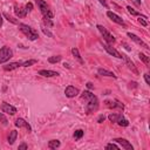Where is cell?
<instances>
[{
	"label": "cell",
	"instance_id": "9",
	"mask_svg": "<svg viewBox=\"0 0 150 150\" xmlns=\"http://www.w3.org/2000/svg\"><path fill=\"white\" fill-rule=\"evenodd\" d=\"M64 95H66L67 97H69V98L75 97L76 95H79V89H77L76 87H74V86H68V87H66V89H64Z\"/></svg>",
	"mask_w": 150,
	"mask_h": 150
},
{
	"label": "cell",
	"instance_id": "21",
	"mask_svg": "<svg viewBox=\"0 0 150 150\" xmlns=\"http://www.w3.org/2000/svg\"><path fill=\"white\" fill-rule=\"evenodd\" d=\"M16 137H18V131H16V130H12V131L9 132V136H8V143L12 145V144L15 142Z\"/></svg>",
	"mask_w": 150,
	"mask_h": 150
},
{
	"label": "cell",
	"instance_id": "20",
	"mask_svg": "<svg viewBox=\"0 0 150 150\" xmlns=\"http://www.w3.org/2000/svg\"><path fill=\"white\" fill-rule=\"evenodd\" d=\"M127 9H128V12L131 14V15H135V16H139V18H143V19H148V16L146 15H143V14H141L139 12H137V11H135L131 6H128L127 7Z\"/></svg>",
	"mask_w": 150,
	"mask_h": 150
},
{
	"label": "cell",
	"instance_id": "23",
	"mask_svg": "<svg viewBox=\"0 0 150 150\" xmlns=\"http://www.w3.org/2000/svg\"><path fill=\"white\" fill-rule=\"evenodd\" d=\"M71 54L79 60V62L80 63H83V60H82V57H81V55H80V53H79V49L77 48H73L71 49Z\"/></svg>",
	"mask_w": 150,
	"mask_h": 150
},
{
	"label": "cell",
	"instance_id": "14",
	"mask_svg": "<svg viewBox=\"0 0 150 150\" xmlns=\"http://www.w3.org/2000/svg\"><path fill=\"white\" fill-rule=\"evenodd\" d=\"M104 103H105V105H107L108 108H120V109H122V110L124 109V105H123L121 102L115 101V100H114V101H112V100H107Z\"/></svg>",
	"mask_w": 150,
	"mask_h": 150
},
{
	"label": "cell",
	"instance_id": "6",
	"mask_svg": "<svg viewBox=\"0 0 150 150\" xmlns=\"http://www.w3.org/2000/svg\"><path fill=\"white\" fill-rule=\"evenodd\" d=\"M127 35H128V36H129V38H130V39H131L134 42H136L137 45L142 46L144 49L149 50V46H148V45H146V43H145V42H144V41H143L141 38H138L137 35H135V34H132V33H130V32H128V33H127Z\"/></svg>",
	"mask_w": 150,
	"mask_h": 150
},
{
	"label": "cell",
	"instance_id": "13",
	"mask_svg": "<svg viewBox=\"0 0 150 150\" xmlns=\"http://www.w3.org/2000/svg\"><path fill=\"white\" fill-rule=\"evenodd\" d=\"M35 2H36V5H38L40 12L42 13V15H45V14L49 11V7H48V5H47V2H46L45 0H35Z\"/></svg>",
	"mask_w": 150,
	"mask_h": 150
},
{
	"label": "cell",
	"instance_id": "22",
	"mask_svg": "<svg viewBox=\"0 0 150 150\" xmlns=\"http://www.w3.org/2000/svg\"><path fill=\"white\" fill-rule=\"evenodd\" d=\"M60 145H61V143H60L59 139H52V141L48 142V148L52 149V150H53V149H57Z\"/></svg>",
	"mask_w": 150,
	"mask_h": 150
},
{
	"label": "cell",
	"instance_id": "33",
	"mask_svg": "<svg viewBox=\"0 0 150 150\" xmlns=\"http://www.w3.org/2000/svg\"><path fill=\"white\" fill-rule=\"evenodd\" d=\"M138 22H139L142 26H144V27H146V26H148V22H146V21H145V19H143V18H139V19H138Z\"/></svg>",
	"mask_w": 150,
	"mask_h": 150
},
{
	"label": "cell",
	"instance_id": "39",
	"mask_svg": "<svg viewBox=\"0 0 150 150\" xmlns=\"http://www.w3.org/2000/svg\"><path fill=\"white\" fill-rule=\"evenodd\" d=\"M87 88H88V89H93V88H94V86H93V83H90V82H88V83H87Z\"/></svg>",
	"mask_w": 150,
	"mask_h": 150
},
{
	"label": "cell",
	"instance_id": "4",
	"mask_svg": "<svg viewBox=\"0 0 150 150\" xmlns=\"http://www.w3.org/2000/svg\"><path fill=\"white\" fill-rule=\"evenodd\" d=\"M97 29H98V32L101 33V35L103 36V39H104V41H105L107 43L111 45V43H114V42L116 41V39L114 38V35L110 34V33L107 30V28H104L102 25H97Z\"/></svg>",
	"mask_w": 150,
	"mask_h": 150
},
{
	"label": "cell",
	"instance_id": "18",
	"mask_svg": "<svg viewBox=\"0 0 150 150\" xmlns=\"http://www.w3.org/2000/svg\"><path fill=\"white\" fill-rule=\"evenodd\" d=\"M97 74L101 75V76H108V77H112V79H116V75L107 69H103V68H98L97 69Z\"/></svg>",
	"mask_w": 150,
	"mask_h": 150
},
{
	"label": "cell",
	"instance_id": "15",
	"mask_svg": "<svg viewBox=\"0 0 150 150\" xmlns=\"http://www.w3.org/2000/svg\"><path fill=\"white\" fill-rule=\"evenodd\" d=\"M21 66H22V62H11V63H8V64L2 66V68H4V70H6V71H11V70H14V69H16V68H19V67H21Z\"/></svg>",
	"mask_w": 150,
	"mask_h": 150
},
{
	"label": "cell",
	"instance_id": "28",
	"mask_svg": "<svg viewBox=\"0 0 150 150\" xmlns=\"http://www.w3.org/2000/svg\"><path fill=\"white\" fill-rule=\"evenodd\" d=\"M38 62V60H28V61H25V62H22V67H29V66H32V64H35Z\"/></svg>",
	"mask_w": 150,
	"mask_h": 150
},
{
	"label": "cell",
	"instance_id": "35",
	"mask_svg": "<svg viewBox=\"0 0 150 150\" xmlns=\"http://www.w3.org/2000/svg\"><path fill=\"white\" fill-rule=\"evenodd\" d=\"M104 120H105V116L101 114V115L97 117V123H102V122H104Z\"/></svg>",
	"mask_w": 150,
	"mask_h": 150
},
{
	"label": "cell",
	"instance_id": "31",
	"mask_svg": "<svg viewBox=\"0 0 150 150\" xmlns=\"http://www.w3.org/2000/svg\"><path fill=\"white\" fill-rule=\"evenodd\" d=\"M7 122H8V121H7V118L5 117V115L0 112V123H2L4 125H7Z\"/></svg>",
	"mask_w": 150,
	"mask_h": 150
},
{
	"label": "cell",
	"instance_id": "37",
	"mask_svg": "<svg viewBox=\"0 0 150 150\" xmlns=\"http://www.w3.org/2000/svg\"><path fill=\"white\" fill-rule=\"evenodd\" d=\"M27 148H28V145H27L26 143H22V144L19 145V150H25V149H27Z\"/></svg>",
	"mask_w": 150,
	"mask_h": 150
},
{
	"label": "cell",
	"instance_id": "24",
	"mask_svg": "<svg viewBox=\"0 0 150 150\" xmlns=\"http://www.w3.org/2000/svg\"><path fill=\"white\" fill-rule=\"evenodd\" d=\"M61 59H62V56H61V55L50 56V57H48V62H49V63H57V62H60V61H61Z\"/></svg>",
	"mask_w": 150,
	"mask_h": 150
},
{
	"label": "cell",
	"instance_id": "38",
	"mask_svg": "<svg viewBox=\"0 0 150 150\" xmlns=\"http://www.w3.org/2000/svg\"><path fill=\"white\" fill-rule=\"evenodd\" d=\"M98 1H100V4H101V5H103L105 8H108V4H107V1H105V0H98Z\"/></svg>",
	"mask_w": 150,
	"mask_h": 150
},
{
	"label": "cell",
	"instance_id": "25",
	"mask_svg": "<svg viewBox=\"0 0 150 150\" xmlns=\"http://www.w3.org/2000/svg\"><path fill=\"white\" fill-rule=\"evenodd\" d=\"M82 136H83V130H81V129L75 130V132H74V139H75V141L80 139Z\"/></svg>",
	"mask_w": 150,
	"mask_h": 150
},
{
	"label": "cell",
	"instance_id": "10",
	"mask_svg": "<svg viewBox=\"0 0 150 150\" xmlns=\"http://www.w3.org/2000/svg\"><path fill=\"white\" fill-rule=\"evenodd\" d=\"M114 142H116V143H118L123 149H125V150H132L134 149V146L131 145V143L129 142V141H127L125 138H115V139H112Z\"/></svg>",
	"mask_w": 150,
	"mask_h": 150
},
{
	"label": "cell",
	"instance_id": "7",
	"mask_svg": "<svg viewBox=\"0 0 150 150\" xmlns=\"http://www.w3.org/2000/svg\"><path fill=\"white\" fill-rule=\"evenodd\" d=\"M103 48L105 49V52H107L108 54H110V55H112V56H115V57H117V59H122V54H121L118 50H116L114 47H111L109 43H104V45H103Z\"/></svg>",
	"mask_w": 150,
	"mask_h": 150
},
{
	"label": "cell",
	"instance_id": "17",
	"mask_svg": "<svg viewBox=\"0 0 150 150\" xmlns=\"http://www.w3.org/2000/svg\"><path fill=\"white\" fill-rule=\"evenodd\" d=\"M14 13L16 16L19 18H25L27 15V11L25 7H21V6H15L14 7Z\"/></svg>",
	"mask_w": 150,
	"mask_h": 150
},
{
	"label": "cell",
	"instance_id": "11",
	"mask_svg": "<svg viewBox=\"0 0 150 150\" xmlns=\"http://www.w3.org/2000/svg\"><path fill=\"white\" fill-rule=\"evenodd\" d=\"M14 124H15V127H18V128H25L28 132L32 131V127H30L29 123H28L27 121H25L23 118H16V121L14 122Z\"/></svg>",
	"mask_w": 150,
	"mask_h": 150
},
{
	"label": "cell",
	"instance_id": "34",
	"mask_svg": "<svg viewBox=\"0 0 150 150\" xmlns=\"http://www.w3.org/2000/svg\"><path fill=\"white\" fill-rule=\"evenodd\" d=\"M42 32L46 34V35H48V36H50V38H53V34L48 30V29H46V27H42Z\"/></svg>",
	"mask_w": 150,
	"mask_h": 150
},
{
	"label": "cell",
	"instance_id": "36",
	"mask_svg": "<svg viewBox=\"0 0 150 150\" xmlns=\"http://www.w3.org/2000/svg\"><path fill=\"white\" fill-rule=\"evenodd\" d=\"M144 80H145L146 84H150V77H149V74H148V73L144 74Z\"/></svg>",
	"mask_w": 150,
	"mask_h": 150
},
{
	"label": "cell",
	"instance_id": "29",
	"mask_svg": "<svg viewBox=\"0 0 150 150\" xmlns=\"http://www.w3.org/2000/svg\"><path fill=\"white\" fill-rule=\"evenodd\" d=\"M117 123H118V124H120L121 127H128V125H129V121H128V120H125L124 117H122V118H120Z\"/></svg>",
	"mask_w": 150,
	"mask_h": 150
},
{
	"label": "cell",
	"instance_id": "27",
	"mask_svg": "<svg viewBox=\"0 0 150 150\" xmlns=\"http://www.w3.org/2000/svg\"><path fill=\"white\" fill-rule=\"evenodd\" d=\"M138 56H139V59H141L145 64H149V56H146V55L143 54V53H139Z\"/></svg>",
	"mask_w": 150,
	"mask_h": 150
},
{
	"label": "cell",
	"instance_id": "3",
	"mask_svg": "<svg viewBox=\"0 0 150 150\" xmlns=\"http://www.w3.org/2000/svg\"><path fill=\"white\" fill-rule=\"evenodd\" d=\"M12 56H13V52H12V49L9 47L4 46V47L0 48V63L1 64L6 63Z\"/></svg>",
	"mask_w": 150,
	"mask_h": 150
},
{
	"label": "cell",
	"instance_id": "40",
	"mask_svg": "<svg viewBox=\"0 0 150 150\" xmlns=\"http://www.w3.org/2000/svg\"><path fill=\"white\" fill-rule=\"evenodd\" d=\"M2 26V18H1V15H0V27Z\"/></svg>",
	"mask_w": 150,
	"mask_h": 150
},
{
	"label": "cell",
	"instance_id": "12",
	"mask_svg": "<svg viewBox=\"0 0 150 150\" xmlns=\"http://www.w3.org/2000/svg\"><path fill=\"white\" fill-rule=\"evenodd\" d=\"M122 59L125 61V63H127L128 68H129V69H131V71H132V73H135V74L137 75V74H138V70H137V68L135 67L134 62H132V61H131V60H130V59H129V57H128L125 54H122Z\"/></svg>",
	"mask_w": 150,
	"mask_h": 150
},
{
	"label": "cell",
	"instance_id": "8",
	"mask_svg": "<svg viewBox=\"0 0 150 150\" xmlns=\"http://www.w3.org/2000/svg\"><path fill=\"white\" fill-rule=\"evenodd\" d=\"M1 110H2L4 112L8 114V115H14V114L16 112V108L13 107V105H11V104L7 103V102H2V103H1Z\"/></svg>",
	"mask_w": 150,
	"mask_h": 150
},
{
	"label": "cell",
	"instance_id": "16",
	"mask_svg": "<svg viewBox=\"0 0 150 150\" xmlns=\"http://www.w3.org/2000/svg\"><path fill=\"white\" fill-rule=\"evenodd\" d=\"M38 74L41 75V76H45V77H53V76H57V75H59L57 71H54V70H47V69L39 70Z\"/></svg>",
	"mask_w": 150,
	"mask_h": 150
},
{
	"label": "cell",
	"instance_id": "42",
	"mask_svg": "<svg viewBox=\"0 0 150 150\" xmlns=\"http://www.w3.org/2000/svg\"><path fill=\"white\" fill-rule=\"evenodd\" d=\"M136 2H137L138 5H141V0H136Z\"/></svg>",
	"mask_w": 150,
	"mask_h": 150
},
{
	"label": "cell",
	"instance_id": "2",
	"mask_svg": "<svg viewBox=\"0 0 150 150\" xmlns=\"http://www.w3.org/2000/svg\"><path fill=\"white\" fill-rule=\"evenodd\" d=\"M18 26H19V29L28 38V40L34 41V40H36V39L39 38L38 30L34 29V28H32L30 26H28V25H26V23H18Z\"/></svg>",
	"mask_w": 150,
	"mask_h": 150
},
{
	"label": "cell",
	"instance_id": "32",
	"mask_svg": "<svg viewBox=\"0 0 150 150\" xmlns=\"http://www.w3.org/2000/svg\"><path fill=\"white\" fill-rule=\"evenodd\" d=\"M25 8H26V11H27V12L33 11V4H32V2H27V4H26V6H25Z\"/></svg>",
	"mask_w": 150,
	"mask_h": 150
},
{
	"label": "cell",
	"instance_id": "5",
	"mask_svg": "<svg viewBox=\"0 0 150 150\" xmlns=\"http://www.w3.org/2000/svg\"><path fill=\"white\" fill-rule=\"evenodd\" d=\"M107 16H108V18H109L111 21H114L115 23H117V25H120V26L125 27V22H124V20H123L121 16H118L117 14H115L114 12L108 11V12H107Z\"/></svg>",
	"mask_w": 150,
	"mask_h": 150
},
{
	"label": "cell",
	"instance_id": "41",
	"mask_svg": "<svg viewBox=\"0 0 150 150\" xmlns=\"http://www.w3.org/2000/svg\"><path fill=\"white\" fill-rule=\"evenodd\" d=\"M63 66L67 67V68H69V64H68V63H63Z\"/></svg>",
	"mask_w": 150,
	"mask_h": 150
},
{
	"label": "cell",
	"instance_id": "30",
	"mask_svg": "<svg viewBox=\"0 0 150 150\" xmlns=\"http://www.w3.org/2000/svg\"><path fill=\"white\" fill-rule=\"evenodd\" d=\"M105 149H115V150H118V149H120V146H118V145H116L115 143H108V144L105 145Z\"/></svg>",
	"mask_w": 150,
	"mask_h": 150
},
{
	"label": "cell",
	"instance_id": "19",
	"mask_svg": "<svg viewBox=\"0 0 150 150\" xmlns=\"http://www.w3.org/2000/svg\"><path fill=\"white\" fill-rule=\"evenodd\" d=\"M122 117H123V115L121 112H112V114H109V116H108L109 121L112 122V123H117L118 120L122 118Z\"/></svg>",
	"mask_w": 150,
	"mask_h": 150
},
{
	"label": "cell",
	"instance_id": "26",
	"mask_svg": "<svg viewBox=\"0 0 150 150\" xmlns=\"http://www.w3.org/2000/svg\"><path fill=\"white\" fill-rule=\"evenodd\" d=\"M2 15H4V16H5V18H6V19H7V20H8L9 22H12V23H16V25L19 23V22H18V21H16L15 19H13V18H12V16H11V15H9L8 13H6V12H5V13H4Z\"/></svg>",
	"mask_w": 150,
	"mask_h": 150
},
{
	"label": "cell",
	"instance_id": "1",
	"mask_svg": "<svg viewBox=\"0 0 150 150\" xmlns=\"http://www.w3.org/2000/svg\"><path fill=\"white\" fill-rule=\"evenodd\" d=\"M81 97L87 101V104H86V114H91V112H94V111L97 110V108H98V100H97V97L94 94H91L88 90H84L82 93Z\"/></svg>",
	"mask_w": 150,
	"mask_h": 150
}]
</instances>
